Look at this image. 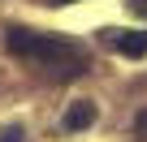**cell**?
<instances>
[{"label":"cell","mask_w":147,"mask_h":142,"mask_svg":"<svg viewBox=\"0 0 147 142\" xmlns=\"http://www.w3.org/2000/svg\"><path fill=\"white\" fill-rule=\"evenodd\" d=\"M138 129H143V133H147V112H138Z\"/></svg>","instance_id":"cell-6"},{"label":"cell","mask_w":147,"mask_h":142,"mask_svg":"<svg viewBox=\"0 0 147 142\" xmlns=\"http://www.w3.org/2000/svg\"><path fill=\"white\" fill-rule=\"evenodd\" d=\"M91 121H95V103H87V99H82V103H74V108L65 112V121H61V125H65V129H87Z\"/></svg>","instance_id":"cell-3"},{"label":"cell","mask_w":147,"mask_h":142,"mask_svg":"<svg viewBox=\"0 0 147 142\" xmlns=\"http://www.w3.org/2000/svg\"><path fill=\"white\" fill-rule=\"evenodd\" d=\"M100 43H108L121 56H147V30H117V26H108V30H100Z\"/></svg>","instance_id":"cell-2"},{"label":"cell","mask_w":147,"mask_h":142,"mask_svg":"<svg viewBox=\"0 0 147 142\" xmlns=\"http://www.w3.org/2000/svg\"><path fill=\"white\" fill-rule=\"evenodd\" d=\"M130 9H134V13H143V17H147V0H130Z\"/></svg>","instance_id":"cell-5"},{"label":"cell","mask_w":147,"mask_h":142,"mask_svg":"<svg viewBox=\"0 0 147 142\" xmlns=\"http://www.w3.org/2000/svg\"><path fill=\"white\" fill-rule=\"evenodd\" d=\"M5 43H9V52L18 60H26L30 69H39V73L52 78V82H74V78L87 73V52L78 43L61 39V35H39V30L13 26L5 35Z\"/></svg>","instance_id":"cell-1"},{"label":"cell","mask_w":147,"mask_h":142,"mask_svg":"<svg viewBox=\"0 0 147 142\" xmlns=\"http://www.w3.org/2000/svg\"><path fill=\"white\" fill-rule=\"evenodd\" d=\"M48 5H78V0H48Z\"/></svg>","instance_id":"cell-7"},{"label":"cell","mask_w":147,"mask_h":142,"mask_svg":"<svg viewBox=\"0 0 147 142\" xmlns=\"http://www.w3.org/2000/svg\"><path fill=\"white\" fill-rule=\"evenodd\" d=\"M0 142H26V133H22V129H18V125H9V129H5V133H0Z\"/></svg>","instance_id":"cell-4"}]
</instances>
